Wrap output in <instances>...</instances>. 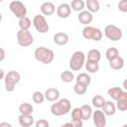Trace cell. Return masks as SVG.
Here are the masks:
<instances>
[{
	"label": "cell",
	"mask_w": 127,
	"mask_h": 127,
	"mask_svg": "<svg viewBox=\"0 0 127 127\" xmlns=\"http://www.w3.org/2000/svg\"><path fill=\"white\" fill-rule=\"evenodd\" d=\"M33 25L36 30L42 34L49 31V24L46 21V18L43 15H36L33 19Z\"/></svg>",
	"instance_id": "9c48e42d"
},
{
	"label": "cell",
	"mask_w": 127,
	"mask_h": 127,
	"mask_svg": "<svg viewBox=\"0 0 127 127\" xmlns=\"http://www.w3.org/2000/svg\"><path fill=\"white\" fill-rule=\"evenodd\" d=\"M86 89H87V86L85 85H82V84H79V83H75L74 86H73V90L76 94L78 95H81V94H84L86 92Z\"/></svg>",
	"instance_id": "d6a6232c"
},
{
	"label": "cell",
	"mask_w": 127,
	"mask_h": 127,
	"mask_svg": "<svg viewBox=\"0 0 127 127\" xmlns=\"http://www.w3.org/2000/svg\"><path fill=\"white\" fill-rule=\"evenodd\" d=\"M101 108H102L101 111H102L105 115H107V116L113 115V114L115 113V110H116L115 104H114L113 102H111V101H105L104 104H103V106H102Z\"/></svg>",
	"instance_id": "9a60e30c"
},
{
	"label": "cell",
	"mask_w": 127,
	"mask_h": 127,
	"mask_svg": "<svg viewBox=\"0 0 127 127\" xmlns=\"http://www.w3.org/2000/svg\"><path fill=\"white\" fill-rule=\"evenodd\" d=\"M105 56H106V59L108 61H111V60H113V59H115L116 57L119 56V52H118V50L116 48L111 47V48L107 49V51L105 53Z\"/></svg>",
	"instance_id": "83f0119b"
},
{
	"label": "cell",
	"mask_w": 127,
	"mask_h": 127,
	"mask_svg": "<svg viewBox=\"0 0 127 127\" xmlns=\"http://www.w3.org/2000/svg\"><path fill=\"white\" fill-rule=\"evenodd\" d=\"M0 127H13V126L8 122H1L0 123Z\"/></svg>",
	"instance_id": "f35d334b"
},
{
	"label": "cell",
	"mask_w": 127,
	"mask_h": 127,
	"mask_svg": "<svg viewBox=\"0 0 127 127\" xmlns=\"http://www.w3.org/2000/svg\"><path fill=\"white\" fill-rule=\"evenodd\" d=\"M19 124L22 127H30L34 123V118L32 115H23L21 114L18 118Z\"/></svg>",
	"instance_id": "ac0fdd59"
},
{
	"label": "cell",
	"mask_w": 127,
	"mask_h": 127,
	"mask_svg": "<svg viewBox=\"0 0 127 127\" xmlns=\"http://www.w3.org/2000/svg\"><path fill=\"white\" fill-rule=\"evenodd\" d=\"M70 110V101L66 98H62L56 103H54L51 107V111L56 116H62L66 114Z\"/></svg>",
	"instance_id": "7a4b0ae2"
},
{
	"label": "cell",
	"mask_w": 127,
	"mask_h": 127,
	"mask_svg": "<svg viewBox=\"0 0 127 127\" xmlns=\"http://www.w3.org/2000/svg\"><path fill=\"white\" fill-rule=\"evenodd\" d=\"M31 20L29 17L25 16L23 18H20L19 19V27H20V30H23V31H29V28L31 27Z\"/></svg>",
	"instance_id": "cb8c5ba5"
},
{
	"label": "cell",
	"mask_w": 127,
	"mask_h": 127,
	"mask_svg": "<svg viewBox=\"0 0 127 127\" xmlns=\"http://www.w3.org/2000/svg\"><path fill=\"white\" fill-rule=\"evenodd\" d=\"M21 74L16 70H10L5 75V87L8 92H12L15 88V85L20 81Z\"/></svg>",
	"instance_id": "3957f363"
},
{
	"label": "cell",
	"mask_w": 127,
	"mask_h": 127,
	"mask_svg": "<svg viewBox=\"0 0 127 127\" xmlns=\"http://www.w3.org/2000/svg\"><path fill=\"white\" fill-rule=\"evenodd\" d=\"M90 81H91L90 76L85 72L79 73L76 77V83H79V84H82V85H85V86H88Z\"/></svg>",
	"instance_id": "44dd1931"
},
{
	"label": "cell",
	"mask_w": 127,
	"mask_h": 127,
	"mask_svg": "<svg viewBox=\"0 0 127 127\" xmlns=\"http://www.w3.org/2000/svg\"><path fill=\"white\" fill-rule=\"evenodd\" d=\"M100 58H101V54L96 49H92L87 53V60H89V61H94V62L98 63Z\"/></svg>",
	"instance_id": "484cf974"
},
{
	"label": "cell",
	"mask_w": 127,
	"mask_h": 127,
	"mask_svg": "<svg viewBox=\"0 0 127 127\" xmlns=\"http://www.w3.org/2000/svg\"><path fill=\"white\" fill-rule=\"evenodd\" d=\"M105 102V99L101 95H94L92 98V105L96 108H101Z\"/></svg>",
	"instance_id": "f546056e"
},
{
	"label": "cell",
	"mask_w": 127,
	"mask_h": 127,
	"mask_svg": "<svg viewBox=\"0 0 127 127\" xmlns=\"http://www.w3.org/2000/svg\"><path fill=\"white\" fill-rule=\"evenodd\" d=\"M3 77H5V73H4V70L0 68V79H2Z\"/></svg>",
	"instance_id": "ab89813d"
},
{
	"label": "cell",
	"mask_w": 127,
	"mask_h": 127,
	"mask_svg": "<svg viewBox=\"0 0 127 127\" xmlns=\"http://www.w3.org/2000/svg\"><path fill=\"white\" fill-rule=\"evenodd\" d=\"M54 42L57 45L64 46L68 42V36H67V34H65L64 32H59V33L55 34V36H54Z\"/></svg>",
	"instance_id": "5bb4252c"
},
{
	"label": "cell",
	"mask_w": 127,
	"mask_h": 127,
	"mask_svg": "<svg viewBox=\"0 0 127 127\" xmlns=\"http://www.w3.org/2000/svg\"><path fill=\"white\" fill-rule=\"evenodd\" d=\"M61 79L64 82H70L73 80V73L69 70H64L61 73Z\"/></svg>",
	"instance_id": "4dcf8cb0"
},
{
	"label": "cell",
	"mask_w": 127,
	"mask_h": 127,
	"mask_svg": "<svg viewBox=\"0 0 127 127\" xmlns=\"http://www.w3.org/2000/svg\"><path fill=\"white\" fill-rule=\"evenodd\" d=\"M85 68H86L87 71H89V72H91V73H94V72H96V71L98 70L99 64H98L97 62L87 60V62H86V64H85Z\"/></svg>",
	"instance_id": "4316f807"
},
{
	"label": "cell",
	"mask_w": 127,
	"mask_h": 127,
	"mask_svg": "<svg viewBox=\"0 0 127 127\" xmlns=\"http://www.w3.org/2000/svg\"><path fill=\"white\" fill-rule=\"evenodd\" d=\"M17 41L21 47H29L33 44L34 38L30 31L19 30L17 32Z\"/></svg>",
	"instance_id": "52a82bcc"
},
{
	"label": "cell",
	"mask_w": 127,
	"mask_h": 127,
	"mask_svg": "<svg viewBox=\"0 0 127 127\" xmlns=\"http://www.w3.org/2000/svg\"><path fill=\"white\" fill-rule=\"evenodd\" d=\"M9 8L13 12V14L17 18H19V19L25 17L26 14H27V8H26V6L21 1H19V0H14V1L10 2Z\"/></svg>",
	"instance_id": "8992f818"
},
{
	"label": "cell",
	"mask_w": 127,
	"mask_h": 127,
	"mask_svg": "<svg viewBox=\"0 0 127 127\" xmlns=\"http://www.w3.org/2000/svg\"><path fill=\"white\" fill-rule=\"evenodd\" d=\"M72 127H82V120L79 119H72L70 122Z\"/></svg>",
	"instance_id": "8d00e7d4"
},
{
	"label": "cell",
	"mask_w": 127,
	"mask_h": 127,
	"mask_svg": "<svg viewBox=\"0 0 127 127\" xmlns=\"http://www.w3.org/2000/svg\"><path fill=\"white\" fill-rule=\"evenodd\" d=\"M5 56H6L5 51H4L2 48H0V62H2V61L5 59Z\"/></svg>",
	"instance_id": "74e56055"
},
{
	"label": "cell",
	"mask_w": 127,
	"mask_h": 127,
	"mask_svg": "<svg viewBox=\"0 0 127 127\" xmlns=\"http://www.w3.org/2000/svg\"><path fill=\"white\" fill-rule=\"evenodd\" d=\"M1 20H2V14L0 13V22H1Z\"/></svg>",
	"instance_id": "7bdbcfd3"
},
{
	"label": "cell",
	"mask_w": 127,
	"mask_h": 127,
	"mask_svg": "<svg viewBox=\"0 0 127 127\" xmlns=\"http://www.w3.org/2000/svg\"><path fill=\"white\" fill-rule=\"evenodd\" d=\"M122 127H127V124H124V125H123Z\"/></svg>",
	"instance_id": "ee69618b"
},
{
	"label": "cell",
	"mask_w": 127,
	"mask_h": 127,
	"mask_svg": "<svg viewBox=\"0 0 127 127\" xmlns=\"http://www.w3.org/2000/svg\"><path fill=\"white\" fill-rule=\"evenodd\" d=\"M104 34L111 41H118V40H120L122 38V31H121V29L116 27L113 24H109V25H107L105 27Z\"/></svg>",
	"instance_id": "ba28073f"
},
{
	"label": "cell",
	"mask_w": 127,
	"mask_h": 127,
	"mask_svg": "<svg viewBox=\"0 0 127 127\" xmlns=\"http://www.w3.org/2000/svg\"><path fill=\"white\" fill-rule=\"evenodd\" d=\"M109 65L112 69H121L124 65V60L122 57L118 56L115 59L109 61Z\"/></svg>",
	"instance_id": "d6986e66"
},
{
	"label": "cell",
	"mask_w": 127,
	"mask_h": 127,
	"mask_svg": "<svg viewBox=\"0 0 127 127\" xmlns=\"http://www.w3.org/2000/svg\"><path fill=\"white\" fill-rule=\"evenodd\" d=\"M118 8L122 12H127V0H121V1H119Z\"/></svg>",
	"instance_id": "d590c367"
},
{
	"label": "cell",
	"mask_w": 127,
	"mask_h": 127,
	"mask_svg": "<svg viewBox=\"0 0 127 127\" xmlns=\"http://www.w3.org/2000/svg\"><path fill=\"white\" fill-rule=\"evenodd\" d=\"M57 14L62 19L67 18L70 15V6L66 3H62L57 9Z\"/></svg>",
	"instance_id": "8fae6325"
},
{
	"label": "cell",
	"mask_w": 127,
	"mask_h": 127,
	"mask_svg": "<svg viewBox=\"0 0 127 127\" xmlns=\"http://www.w3.org/2000/svg\"><path fill=\"white\" fill-rule=\"evenodd\" d=\"M80 110H81V117H82V120H88V119L90 118V116L92 115L91 107H90L88 104H83V105L80 107Z\"/></svg>",
	"instance_id": "603a6c76"
},
{
	"label": "cell",
	"mask_w": 127,
	"mask_h": 127,
	"mask_svg": "<svg viewBox=\"0 0 127 127\" xmlns=\"http://www.w3.org/2000/svg\"><path fill=\"white\" fill-rule=\"evenodd\" d=\"M82 36H83V38H85L87 40H93V41L97 42V41L101 40L102 32L98 28L91 27V26H86L82 30Z\"/></svg>",
	"instance_id": "5b68a950"
},
{
	"label": "cell",
	"mask_w": 127,
	"mask_h": 127,
	"mask_svg": "<svg viewBox=\"0 0 127 127\" xmlns=\"http://www.w3.org/2000/svg\"><path fill=\"white\" fill-rule=\"evenodd\" d=\"M85 5L87 7V11L90 13L97 12L99 10V2L97 0H87Z\"/></svg>",
	"instance_id": "d4e9b609"
},
{
	"label": "cell",
	"mask_w": 127,
	"mask_h": 127,
	"mask_svg": "<svg viewBox=\"0 0 127 127\" xmlns=\"http://www.w3.org/2000/svg\"><path fill=\"white\" fill-rule=\"evenodd\" d=\"M77 19H78V21H79L80 24L87 25V24H89V23L92 21L93 16H92V14H91L90 12H88V11H81V12H79Z\"/></svg>",
	"instance_id": "4fadbf2b"
},
{
	"label": "cell",
	"mask_w": 127,
	"mask_h": 127,
	"mask_svg": "<svg viewBox=\"0 0 127 127\" xmlns=\"http://www.w3.org/2000/svg\"><path fill=\"white\" fill-rule=\"evenodd\" d=\"M56 10L55 4L53 2H44L41 5V11L44 15H52Z\"/></svg>",
	"instance_id": "e0dca14e"
},
{
	"label": "cell",
	"mask_w": 127,
	"mask_h": 127,
	"mask_svg": "<svg viewBox=\"0 0 127 127\" xmlns=\"http://www.w3.org/2000/svg\"><path fill=\"white\" fill-rule=\"evenodd\" d=\"M123 86H124V87H125V88H127V87H126V80H125V81H124V83H123Z\"/></svg>",
	"instance_id": "b9f144b4"
},
{
	"label": "cell",
	"mask_w": 127,
	"mask_h": 127,
	"mask_svg": "<svg viewBox=\"0 0 127 127\" xmlns=\"http://www.w3.org/2000/svg\"><path fill=\"white\" fill-rule=\"evenodd\" d=\"M85 61V56L81 51H76L71 55L69 60V67L71 70H79Z\"/></svg>",
	"instance_id": "277c9868"
},
{
	"label": "cell",
	"mask_w": 127,
	"mask_h": 127,
	"mask_svg": "<svg viewBox=\"0 0 127 127\" xmlns=\"http://www.w3.org/2000/svg\"><path fill=\"white\" fill-rule=\"evenodd\" d=\"M44 99H45V95L41 91H35L33 93V101L35 103L40 104V103H42L44 101Z\"/></svg>",
	"instance_id": "1f68e13d"
},
{
	"label": "cell",
	"mask_w": 127,
	"mask_h": 127,
	"mask_svg": "<svg viewBox=\"0 0 127 127\" xmlns=\"http://www.w3.org/2000/svg\"><path fill=\"white\" fill-rule=\"evenodd\" d=\"M35 59L43 64H51L54 61L55 58V54L51 49H48L46 47H39L35 50L34 53Z\"/></svg>",
	"instance_id": "6da1fadb"
},
{
	"label": "cell",
	"mask_w": 127,
	"mask_h": 127,
	"mask_svg": "<svg viewBox=\"0 0 127 127\" xmlns=\"http://www.w3.org/2000/svg\"><path fill=\"white\" fill-rule=\"evenodd\" d=\"M61 127H72V126H71V124H70V122H69V123H65V124L62 125Z\"/></svg>",
	"instance_id": "60d3db41"
},
{
	"label": "cell",
	"mask_w": 127,
	"mask_h": 127,
	"mask_svg": "<svg viewBox=\"0 0 127 127\" xmlns=\"http://www.w3.org/2000/svg\"><path fill=\"white\" fill-rule=\"evenodd\" d=\"M36 127H50V123L46 119H39L36 122Z\"/></svg>",
	"instance_id": "e575fe53"
},
{
	"label": "cell",
	"mask_w": 127,
	"mask_h": 127,
	"mask_svg": "<svg viewBox=\"0 0 127 127\" xmlns=\"http://www.w3.org/2000/svg\"><path fill=\"white\" fill-rule=\"evenodd\" d=\"M92 118H93V123L96 127H105L106 125V117H105V114L97 109L93 112L92 114Z\"/></svg>",
	"instance_id": "30bf717a"
},
{
	"label": "cell",
	"mask_w": 127,
	"mask_h": 127,
	"mask_svg": "<svg viewBox=\"0 0 127 127\" xmlns=\"http://www.w3.org/2000/svg\"><path fill=\"white\" fill-rule=\"evenodd\" d=\"M85 3L82 0H72L71 4L69 5L71 7V9H73L74 11H82V9L84 8Z\"/></svg>",
	"instance_id": "f1b7e54d"
},
{
	"label": "cell",
	"mask_w": 127,
	"mask_h": 127,
	"mask_svg": "<svg viewBox=\"0 0 127 127\" xmlns=\"http://www.w3.org/2000/svg\"><path fill=\"white\" fill-rule=\"evenodd\" d=\"M107 93L108 95L113 98L114 100H117L123 93V89L121 87H118V86H114V87H110L108 90H107Z\"/></svg>",
	"instance_id": "ffe728a7"
},
{
	"label": "cell",
	"mask_w": 127,
	"mask_h": 127,
	"mask_svg": "<svg viewBox=\"0 0 127 127\" xmlns=\"http://www.w3.org/2000/svg\"><path fill=\"white\" fill-rule=\"evenodd\" d=\"M19 111H20L21 114H23V115H32L33 106H32V104H30V103L24 102V103L20 104V106H19Z\"/></svg>",
	"instance_id": "7402d4cb"
},
{
	"label": "cell",
	"mask_w": 127,
	"mask_h": 127,
	"mask_svg": "<svg viewBox=\"0 0 127 127\" xmlns=\"http://www.w3.org/2000/svg\"><path fill=\"white\" fill-rule=\"evenodd\" d=\"M44 95L48 101H56L60 97V91L55 87H50L46 90Z\"/></svg>",
	"instance_id": "7c38bea8"
},
{
	"label": "cell",
	"mask_w": 127,
	"mask_h": 127,
	"mask_svg": "<svg viewBox=\"0 0 127 127\" xmlns=\"http://www.w3.org/2000/svg\"><path fill=\"white\" fill-rule=\"evenodd\" d=\"M117 103H116V106L120 111H125L127 110V92L126 91H123L122 95L116 100Z\"/></svg>",
	"instance_id": "2e32d148"
},
{
	"label": "cell",
	"mask_w": 127,
	"mask_h": 127,
	"mask_svg": "<svg viewBox=\"0 0 127 127\" xmlns=\"http://www.w3.org/2000/svg\"><path fill=\"white\" fill-rule=\"evenodd\" d=\"M71 118L72 119H79V120H82V117H81V110L79 107H75L72 109L71 111Z\"/></svg>",
	"instance_id": "836d02e7"
}]
</instances>
